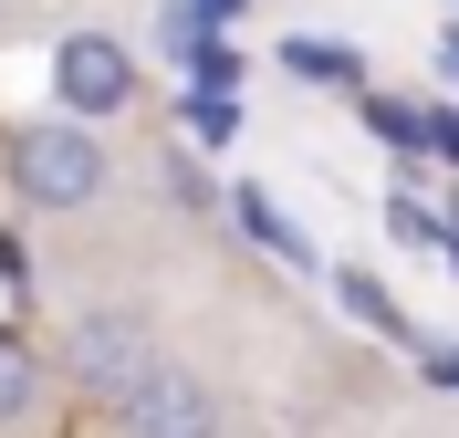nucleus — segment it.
<instances>
[{"label":"nucleus","mask_w":459,"mask_h":438,"mask_svg":"<svg viewBox=\"0 0 459 438\" xmlns=\"http://www.w3.org/2000/svg\"><path fill=\"white\" fill-rule=\"evenodd\" d=\"M31 397H42V355H31L22 334H0V428L31 417Z\"/></svg>","instance_id":"6"},{"label":"nucleus","mask_w":459,"mask_h":438,"mask_svg":"<svg viewBox=\"0 0 459 438\" xmlns=\"http://www.w3.org/2000/svg\"><path fill=\"white\" fill-rule=\"evenodd\" d=\"M178 63H188V94H240V53H230L220 31H199Z\"/></svg>","instance_id":"9"},{"label":"nucleus","mask_w":459,"mask_h":438,"mask_svg":"<svg viewBox=\"0 0 459 438\" xmlns=\"http://www.w3.org/2000/svg\"><path fill=\"white\" fill-rule=\"evenodd\" d=\"M53 94H63V116H126L136 105V53L115 42V31H63L53 42Z\"/></svg>","instance_id":"4"},{"label":"nucleus","mask_w":459,"mask_h":438,"mask_svg":"<svg viewBox=\"0 0 459 438\" xmlns=\"http://www.w3.org/2000/svg\"><path fill=\"white\" fill-rule=\"evenodd\" d=\"M11 188H22L31 209H84V199H105V146L84 136V116L22 125V136H11Z\"/></svg>","instance_id":"1"},{"label":"nucleus","mask_w":459,"mask_h":438,"mask_svg":"<svg viewBox=\"0 0 459 438\" xmlns=\"http://www.w3.org/2000/svg\"><path fill=\"white\" fill-rule=\"evenodd\" d=\"M188 11H199V21H230V11H240V0H188Z\"/></svg>","instance_id":"14"},{"label":"nucleus","mask_w":459,"mask_h":438,"mask_svg":"<svg viewBox=\"0 0 459 438\" xmlns=\"http://www.w3.org/2000/svg\"><path fill=\"white\" fill-rule=\"evenodd\" d=\"M438 63H449V73H459V31H449V42H438Z\"/></svg>","instance_id":"16"},{"label":"nucleus","mask_w":459,"mask_h":438,"mask_svg":"<svg viewBox=\"0 0 459 438\" xmlns=\"http://www.w3.org/2000/svg\"><path fill=\"white\" fill-rule=\"evenodd\" d=\"M188 125H199V136H209V146H220V136H230V125H240V105H230V94H188Z\"/></svg>","instance_id":"13"},{"label":"nucleus","mask_w":459,"mask_h":438,"mask_svg":"<svg viewBox=\"0 0 459 438\" xmlns=\"http://www.w3.org/2000/svg\"><path fill=\"white\" fill-rule=\"evenodd\" d=\"M334 303L355 323H376V334H397V345H418V334H407V313H397V292H376L366 271H334Z\"/></svg>","instance_id":"8"},{"label":"nucleus","mask_w":459,"mask_h":438,"mask_svg":"<svg viewBox=\"0 0 459 438\" xmlns=\"http://www.w3.org/2000/svg\"><path fill=\"white\" fill-rule=\"evenodd\" d=\"M386 230H397V240H418V251H429V240H449V230H438V209H429V199H407V188L386 199Z\"/></svg>","instance_id":"11"},{"label":"nucleus","mask_w":459,"mask_h":438,"mask_svg":"<svg viewBox=\"0 0 459 438\" xmlns=\"http://www.w3.org/2000/svg\"><path fill=\"white\" fill-rule=\"evenodd\" d=\"M115 417H126V438H220V386H209L199 365H168V355H157V365L126 386Z\"/></svg>","instance_id":"3"},{"label":"nucleus","mask_w":459,"mask_h":438,"mask_svg":"<svg viewBox=\"0 0 459 438\" xmlns=\"http://www.w3.org/2000/svg\"><path fill=\"white\" fill-rule=\"evenodd\" d=\"M230 209H240V230H251L261 251H272V262H292V271L314 262V240H303V219H282V199H272V188H240Z\"/></svg>","instance_id":"5"},{"label":"nucleus","mask_w":459,"mask_h":438,"mask_svg":"<svg viewBox=\"0 0 459 438\" xmlns=\"http://www.w3.org/2000/svg\"><path fill=\"white\" fill-rule=\"evenodd\" d=\"M157 365V334H146L136 303H105V313L74 323V386L84 397H105V408H126V386Z\"/></svg>","instance_id":"2"},{"label":"nucleus","mask_w":459,"mask_h":438,"mask_svg":"<svg viewBox=\"0 0 459 438\" xmlns=\"http://www.w3.org/2000/svg\"><path fill=\"white\" fill-rule=\"evenodd\" d=\"M282 63L303 73V84H355V53H344L334 31H292V42H282Z\"/></svg>","instance_id":"7"},{"label":"nucleus","mask_w":459,"mask_h":438,"mask_svg":"<svg viewBox=\"0 0 459 438\" xmlns=\"http://www.w3.org/2000/svg\"><path fill=\"white\" fill-rule=\"evenodd\" d=\"M429 376H438V386H459V355H429Z\"/></svg>","instance_id":"15"},{"label":"nucleus","mask_w":459,"mask_h":438,"mask_svg":"<svg viewBox=\"0 0 459 438\" xmlns=\"http://www.w3.org/2000/svg\"><path fill=\"white\" fill-rule=\"evenodd\" d=\"M418 146H429L438 167H459V116L449 105H418Z\"/></svg>","instance_id":"12"},{"label":"nucleus","mask_w":459,"mask_h":438,"mask_svg":"<svg viewBox=\"0 0 459 438\" xmlns=\"http://www.w3.org/2000/svg\"><path fill=\"white\" fill-rule=\"evenodd\" d=\"M366 125L376 146H418V105H397V94H366Z\"/></svg>","instance_id":"10"}]
</instances>
